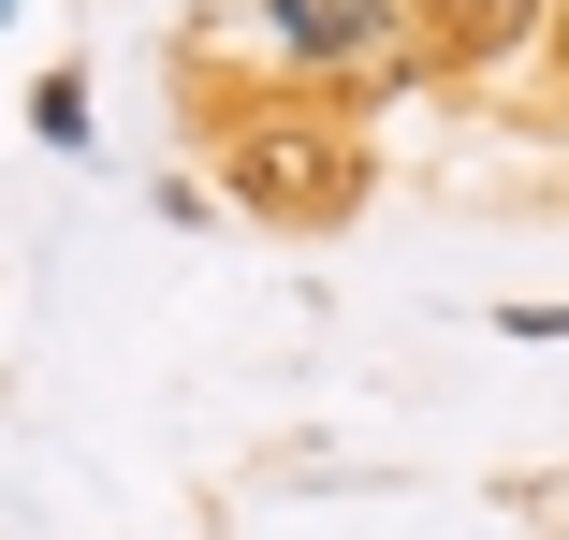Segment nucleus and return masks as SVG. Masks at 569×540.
Instances as JSON below:
<instances>
[{
    "label": "nucleus",
    "mask_w": 569,
    "mask_h": 540,
    "mask_svg": "<svg viewBox=\"0 0 569 540\" xmlns=\"http://www.w3.org/2000/svg\"><path fill=\"white\" fill-rule=\"evenodd\" d=\"M555 73H569V0H555Z\"/></svg>",
    "instance_id": "7ed1b4c3"
},
{
    "label": "nucleus",
    "mask_w": 569,
    "mask_h": 540,
    "mask_svg": "<svg viewBox=\"0 0 569 540\" xmlns=\"http://www.w3.org/2000/svg\"><path fill=\"white\" fill-rule=\"evenodd\" d=\"M540 16H555V0H423V59L438 73H497Z\"/></svg>",
    "instance_id": "f03ea898"
},
{
    "label": "nucleus",
    "mask_w": 569,
    "mask_h": 540,
    "mask_svg": "<svg viewBox=\"0 0 569 540\" xmlns=\"http://www.w3.org/2000/svg\"><path fill=\"white\" fill-rule=\"evenodd\" d=\"M219 176H234L249 220H278V234H336V220L366 204V132H351V118H307V102H263V118L219 147Z\"/></svg>",
    "instance_id": "f257e3e1"
}]
</instances>
